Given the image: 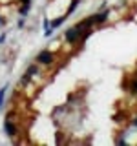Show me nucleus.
Masks as SVG:
<instances>
[{
	"label": "nucleus",
	"mask_w": 137,
	"mask_h": 146,
	"mask_svg": "<svg viewBox=\"0 0 137 146\" xmlns=\"http://www.w3.org/2000/svg\"><path fill=\"white\" fill-rule=\"evenodd\" d=\"M37 62L42 64V66H51L55 62V53L49 51V49H44V51H40L37 55Z\"/></svg>",
	"instance_id": "nucleus-1"
},
{
	"label": "nucleus",
	"mask_w": 137,
	"mask_h": 146,
	"mask_svg": "<svg viewBox=\"0 0 137 146\" xmlns=\"http://www.w3.org/2000/svg\"><path fill=\"white\" fill-rule=\"evenodd\" d=\"M35 75H39V66H35V64H31L29 68L26 70V73L22 75V79L18 80V86H27V82L33 79Z\"/></svg>",
	"instance_id": "nucleus-2"
},
{
	"label": "nucleus",
	"mask_w": 137,
	"mask_h": 146,
	"mask_svg": "<svg viewBox=\"0 0 137 146\" xmlns=\"http://www.w3.org/2000/svg\"><path fill=\"white\" fill-rule=\"evenodd\" d=\"M79 38H80V31L77 29L75 26L64 31V40H66L68 44H77V42H79Z\"/></svg>",
	"instance_id": "nucleus-3"
},
{
	"label": "nucleus",
	"mask_w": 137,
	"mask_h": 146,
	"mask_svg": "<svg viewBox=\"0 0 137 146\" xmlns=\"http://www.w3.org/2000/svg\"><path fill=\"white\" fill-rule=\"evenodd\" d=\"M4 131H6L7 137H11V139H15V137H17L18 128H17L15 122H13V119H7L6 117V121H4Z\"/></svg>",
	"instance_id": "nucleus-4"
},
{
	"label": "nucleus",
	"mask_w": 137,
	"mask_h": 146,
	"mask_svg": "<svg viewBox=\"0 0 137 146\" xmlns=\"http://www.w3.org/2000/svg\"><path fill=\"white\" fill-rule=\"evenodd\" d=\"M108 17H110V11H100V13H95V15H91L90 17V20H91V24L93 26H97V24H104V22L108 20Z\"/></svg>",
	"instance_id": "nucleus-5"
},
{
	"label": "nucleus",
	"mask_w": 137,
	"mask_h": 146,
	"mask_svg": "<svg viewBox=\"0 0 137 146\" xmlns=\"http://www.w3.org/2000/svg\"><path fill=\"white\" fill-rule=\"evenodd\" d=\"M6 93H7V86L0 88V110H4V99H6Z\"/></svg>",
	"instance_id": "nucleus-6"
},
{
	"label": "nucleus",
	"mask_w": 137,
	"mask_h": 146,
	"mask_svg": "<svg viewBox=\"0 0 137 146\" xmlns=\"http://www.w3.org/2000/svg\"><path fill=\"white\" fill-rule=\"evenodd\" d=\"M66 18H68V15H64V17H59V18H55V20L51 22V27H53V29H55V27H59V26H61L64 20H66Z\"/></svg>",
	"instance_id": "nucleus-7"
},
{
	"label": "nucleus",
	"mask_w": 137,
	"mask_h": 146,
	"mask_svg": "<svg viewBox=\"0 0 137 146\" xmlns=\"http://www.w3.org/2000/svg\"><path fill=\"white\" fill-rule=\"evenodd\" d=\"M80 0H71V4H70V7H68V11H66V15H71L73 11H75V7H77V4H79Z\"/></svg>",
	"instance_id": "nucleus-8"
},
{
	"label": "nucleus",
	"mask_w": 137,
	"mask_h": 146,
	"mask_svg": "<svg viewBox=\"0 0 137 146\" xmlns=\"http://www.w3.org/2000/svg\"><path fill=\"white\" fill-rule=\"evenodd\" d=\"M128 90H130V91H132L134 95H137V79H134V80L130 82V86H128Z\"/></svg>",
	"instance_id": "nucleus-9"
},
{
	"label": "nucleus",
	"mask_w": 137,
	"mask_h": 146,
	"mask_svg": "<svg viewBox=\"0 0 137 146\" xmlns=\"http://www.w3.org/2000/svg\"><path fill=\"white\" fill-rule=\"evenodd\" d=\"M27 11H29V4H22V7H20V15H22V17L27 15Z\"/></svg>",
	"instance_id": "nucleus-10"
},
{
	"label": "nucleus",
	"mask_w": 137,
	"mask_h": 146,
	"mask_svg": "<svg viewBox=\"0 0 137 146\" xmlns=\"http://www.w3.org/2000/svg\"><path fill=\"white\" fill-rule=\"evenodd\" d=\"M2 42H6V33L0 35V44H2Z\"/></svg>",
	"instance_id": "nucleus-11"
},
{
	"label": "nucleus",
	"mask_w": 137,
	"mask_h": 146,
	"mask_svg": "<svg viewBox=\"0 0 137 146\" xmlns=\"http://www.w3.org/2000/svg\"><path fill=\"white\" fill-rule=\"evenodd\" d=\"M132 124H134V126L137 128V117H134V121H132Z\"/></svg>",
	"instance_id": "nucleus-12"
},
{
	"label": "nucleus",
	"mask_w": 137,
	"mask_h": 146,
	"mask_svg": "<svg viewBox=\"0 0 137 146\" xmlns=\"http://www.w3.org/2000/svg\"><path fill=\"white\" fill-rule=\"evenodd\" d=\"M20 4H31V0H20Z\"/></svg>",
	"instance_id": "nucleus-13"
},
{
	"label": "nucleus",
	"mask_w": 137,
	"mask_h": 146,
	"mask_svg": "<svg viewBox=\"0 0 137 146\" xmlns=\"http://www.w3.org/2000/svg\"><path fill=\"white\" fill-rule=\"evenodd\" d=\"M4 24H6V20H4V18L0 17V26H4Z\"/></svg>",
	"instance_id": "nucleus-14"
}]
</instances>
